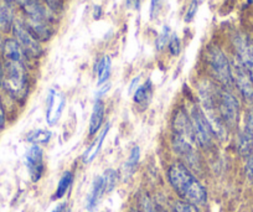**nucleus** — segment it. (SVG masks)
<instances>
[{
	"mask_svg": "<svg viewBox=\"0 0 253 212\" xmlns=\"http://www.w3.org/2000/svg\"><path fill=\"white\" fill-rule=\"evenodd\" d=\"M5 126V111H4V107L1 101H0V130L4 128Z\"/></svg>",
	"mask_w": 253,
	"mask_h": 212,
	"instance_id": "32",
	"label": "nucleus"
},
{
	"mask_svg": "<svg viewBox=\"0 0 253 212\" xmlns=\"http://www.w3.org/2000/svg\"><path fill=\"white\" fill-rule=\"evenodd\" d=\"M168 177L172 189L184 201L193 205H204L208 201V192L184 164L175 163L168 171Z\"/></svg>",
	"mask_w": 253,
	"mask_h": 212,
	"instance_id": "1",
	"label": "nucleus"
},
{
	"mask_svg": "<svg viewBox=\"0 0 253 212\" xmlns=\"http://www.w3.org/2000/svg\"><path fill=\"white\" fill-rule=\"evenodd\" d=\"M14 26L13 10L8 3L0 4V30L9 31Z\"/></svg>",
	"mask_w": 253,
	"mask_h": 212,
	"instance_id": "16",
	"label": "nucleus"
},
{
	"mask_svg": "<svg viewBox=\"0 0 253 212\" xmlns=\"http://www.w3.org/2000/svg\"><path fill=\"white\" fill-rule=\"evenodd\" d=\"M172 144L180 157L191 167L199 164V153L196 148V138L189 117L182 109L177 111L172 122Z\"/></svg>",
	"mask_w": 253,
	"mask_h": 212,
	"instance_id": "2",
	"label": "nucleus"
},
{
	"mask_svg": "<svg viewBox=\"0 0 253 212\" xmlns=\"http://www.w3.org/2000/svg\"><path fill=\"white\" fill-rule=\"evenodd\" d=\"M238 152L243 158H250L253 154V136L245 130L238 139Z\"/></svg>",
	"mask_w": 253,
	"mask_h": 212,
	"instance_id": "18",
	"label": "nucleus"
},
{
	"mask_svg": "<svg viewBox=\"0 0 253 212\" xmlns=\"http://www.w3.org/2000/svg\"><path fill=\"white\" fill-rule=\"evenodd\" d=\"M190 121H191L194 134H195L196 143L203 149H210L213 144L215 134H213L212 128H211L208 118L204 114L203 109H200L199 107H194L193 111H191Z\"/></svg>",
	"mask_w": 253,
	"mask_h": 212,
	"instance_id": "6",
	"label": "nucleus"
},
{
	"mask_svg": "<svg viewBox=\"0 0 253 212\" xmlns=\"http://www.w3.org/2000/svg\"><path fill=\"white\" fill-rule=\"evenodd\" d=\"M52 212H69V206H67L66 202H63V204L57 205V207H55Z\"/></svg>",
	"mask_w": 253,
	"mask_h": 212,
	"instance_id": "35",
	"label": "nucleus"
},
{
	"mask_svg": "<svg viewBox=\"0 0 253 212\" xmlns=\"http://www.w3.org/2000/svg\"><path fill=\"white\" fill-rule=\"evenodd\" d=\"M150 94H152V82L147 81L144 85L139 86L137 88L134 93V101L135 103L138 104H142L145 103V102L149 99Z\"/></svg>",
	"mask_w": 253,
	"mask_h": 212,
	"instance_id": "23",
	"label": "nucleus"
},
{
	"mask_svg": "<svg viewBox=\"0 0 253 212\" xmlns=\"http://www.w3.org/2000/svg\"><path fill=\"white\" fill-rule=\"evenodd\" d=\"M206 61H208V66L211 75L221 85L230 87L233 82L232 71H231V65L228 62L227 57L220 50V47L210 46L208 48V52H206Z\"/></svg>",
	"mask_w": 253,
	"mask_h": 212,
	"instance_id": "5",
	"label": "nucleus"
},
{
	"mask_svg": "<svg viewBox=\"0 0 253 212\" xmlns=\"http://www.w3.org/2000/svg\"><path fill=\"white\" fill-rule=\"evenodd\" d=\"M65 107V98L61 93L51 89L47 98V112H46V122L48 126H53L57 123L62 114Z\"/></svg>",
	"mask_w": 253,
	"mask_h": 212,
	"instance_id": "12",
	"label": "nucleus"
},
{
	"mask_svg": "<svg viewBox=\"0 0 253 212\" xmlns=\"http://www.w3.org/2000/svg\"><path fill=\"white\" fill-rule=\"evenodd\" d=\"M246 172H247V177L253 182V154L248 158L247 165H246Z\"/></svg>",
	"mask_w": 253,
	"mask_h": 212,
	"instance_id": "31",
	"label": "nucleus"
},
{
	"mask_svg": "<svg viewBox=\"0 0 253 212\" xmlns=\"http://www.w3.org/2000/svg\"><path fill=\"white\" fill-rule=\"evenodd\" d=\"M3 77H4V68L0 66V85H3Z\"/></svg>",
	"mask_w": 253,
	"mask_h": 212,
	"instance_id": "38",
	"label": "nucleus"
},
{
	"mask_svg": "<svg viewBox=\"0 0 253 212\" xmlns=\"http://www.w3.org/2000/svg\"><path fill=\"white\" fill-rule=\"evenodd\" d=\"M4 61H24V51L13 39H8L3 47Z\"/></svg>",
	"mask_w": 253,
	"mask_h": 212,
	"instance_id": "14",
	"label": "nucleus"
},
{
	"mask_svg": "<svg viewBox=\"0 0 253 212\" xmlns=\"http://www.w3.org/2000/svg\"><path fill=\"white\" fill-rule=\"evenodd\" d=\"M14 35H15L16 41L23 48L24 53L31 56V57H38L41 53V46L39 43V40L29 31L25 24L20 21H15L13 26Z\"/></svg>",
	"mask_w": 253,
	"mask_h": 212,
	"instance_id": "8",
	"label": "nucleus"
},
{
	"mask_svg": "<svg viewBox=\"0 0 253 212\" xmlns=\"http://www.w3.org/2000/svg\"><path fill=\"white\" fill-rule=\"evenodd\" d=\"M142 211L143 212H164V210L154 201L150 199L149 196H143L142 197Z\"/></svg>",
	"mask_w": 253,
	"mask_h": 212,
	"instance_id": "25",
	"label": "nucleus"
},
{
	"mask_svg": "<svg viewBox=\"0 0 253 212\" xmlns=\"http://www.w3.org/2000/svg\"><path fill=\"white\" fill-rule=\"evenodd\" d=\"M159 1L160 0H152V6H150V13H152V16L155 14V10H157Z\"/></svg>",
	"mask_w": 253,
	"mask_h": 212,
	"instance_id": "36",
	"label": "nucleus"
},
{
	"mask_svg": "<svg viewBox=\"0 0 253 212\" xmlns=\"http://www.w3.org/2000/svg\"><path fill=\"white\" fill-rule=\"evenodd\" d=\"M108 131H109V124H107V126L104 127L103 130H102L101 135H99L98 138L94 140L93 144H92L91 147H89L88 149L86 150V153H84V163H91L92 160H93L94 158L97 157V154H98L99 150H101L102 144H103V141H104V138L107 136Z\"/></svg>",
	"mask_w": 253,
	"mask_h": 212,
	"instance_id": "15",
	"label": "nucleus"
},
{
	"mask_svg": "<svg viewBox=\"0 0 253 212\" xmlns=\"http://www.w3.org/2000/svg\"><path fill=\"white\" fill-rule=\"evenodd\" d=\"M102 179H103L104 192L112 191L117 184V172L112 169L107 170L103 176H102Z\"/></svg>",
	"mask_w": 253,
	"mask_h": 212,
	"instance_id": "24",
	"label": "nucleus"
},
{
	"mask_svg": "<svg viewBox=\"0 0 253 212\" xmlns=\"http://www.w3.org/2000/svg\"><path fill=\"white\" fill-rule=\"evenodd\" d=\"M104 192V185H103V179L102 176L96 177L93 182V186H92L91 194H89L88 200H87V209L92 210L97 204H98L99 199L103 195Z\"/></svg>",
	"mask_w": 253,
	"mask_h": 212,
	"instance_id": "17",
	"label": "nucleus"
},
{
	"mask_svg": "<svg viewBox=\"0 0 253 212\" xmlns=\"http://www.w3.org/2000/svg\"><path fill=\"white\" fill-rule=\"evenodd\" d=\"M139 158H140V150L139 147H134L130 152L129 158L126 160V167H124V174L126 176H130V175L134 172L135 168H137L138 162H139Z\"/></svg>",
	"mask_w": 253,
	"mask_h": 212,
	"instance_id": "22",
	"label": "nucleus"
},
{
	"mask_svg": "<svg viewBox=\"0 0 253 212\" xmlns=\"http://www.w3.org/2000/svg\"><path fill=\"white\" fill-rule=\"evenodd\" d=\"M104 118V103L99 98L94 102L93 111L91 114V121H89V135H94L101 128Z\"/></svg>",
	"mask_w": 253,
	"mask_h": 212,
	"instance_id": "13",
	"label": "nucleus"
},
{
	"mask_svg": "<svg viewBox=\"0 0 253 212\" xmlns=\"http://www.w3.org/2000/svg\"><path fill=\"white\" fill-rule=\"evenodd\" d=\"M245 131H247L248 134L253 136V107L250 108V111L247 112V116H246Z\"/></svg>",
	"mask_w": 253,
	"mask_h": 212,
	"instance_id": "30",
	"label": "nucleus"
},
{
	"mask_svg": "<svg viewBox=\"0 0 253 212\" xmlns=\"http://www.w3.org/2000/svg\"><path fill=\"white\" fill-rule=\"evenodd\" d=\"M231 71H232L233 82L237 85L243 98L247 102H253V81L238 58L233 61Z\"/></svg>",
	"mask_w": 253,
	"mask_h": 212,
	"instance_id": "9",
	"label": "nucleus"
},
{
	"mask_svg": "<svg viewBox=\"0 0 253 212\" xmlns=\"http://www.w3.org/2000/svg\"><path fill=\"white\" fill-rule=\"evenodd\" d=\"M111 58L108 56H104L102 60L98 61L96 66V72L98 75V85L104 84L108 80L109 74H111Z\"/></svg>",
	"mask_w": 253,
	"mask_h": 212,
	"instance_id": "20",
	"label": "nucleus"
},
{
	"mask_svg": "<svg viewBox=\"0 0 253 212\" xmlns=\"http://www.w3.org/2000/svg\"><path fill=\"white\" fill-rule=\"evenodd\" d=\"M3 68V86L6 92L15 99H23L26 96L28 84L24 61H5Z\"/></svg>",
	"mask_w": 253,
	"mask_h": 212,
	"instance_id": "4",
	"label": "nucleus"
},
{
	"mask_svg": "<svg viewBox=\"0 0 253 212\" xmlns=\"http://www.w3.org/2000/svg\"><path fill=\"white\" fill-rule=\"evenodd\" d=\"M72 180H74V175H72L71 171H67L62 175V177L60 179L57 185V189H56L55 194H53V200H58L61 197L65 196V194L69 190L70 185L72 184Z\"/></svg>",
	"mask_w": 253,
	"mask_h": 212,
	"instance_id": "21",
	"label": "nucleus"
},
{
	"mask_svg": "<svg viewBox=\"0 0 253 212\" xmlns=\"http://www.w3.org/2000/svg\"><path fill=\"white\" fill-rule=\"evenodd\" d=\"M198 0H193L191 4H190L189 9H187L186 14H185V21H186V23H191V21L194 20V18H195L196 15V11H198Z\"/></svg>",
	"mask_w": 253,
	"mask_h": 212,
	"instance_id": "28",
	"label": "nucleus"
},
{
	"mask_svg": "<svg viewBox=\"0 0 253 212\" xmlns=\"http://www.w3.org/2000/svg\"><path fill=\"white\" fill-rule=\"evenodd\" d=\"M25 0H5V3L8 4H19V5H23Z\"/></svg>",
	"mask_w": 253,
	"mask_h": 212,
	"instance_id": "37",
	"label": "nucleus"
},
{
	"mask_svg": "<svg viewBox=\"0 0 253 212\" xmlns=\"http://www.w3.org/2000/svg\"><path fill=\"white\" fill-rule=\"evenodd\" d=\"M169 50L171 52V55L177 56L181 50V46H180V40L176 35H172L171 39L169 40Z\"/></svg>",
	"mask_w": 253,
	"mask_h": 212,
	"instance_id": "29",
	"label": "nucleus"
},
{
	"mask_svg": "<svg viewBox=\"0 0 253 212\" xmlns=\"http://www.w3.org/2000/svg\"><path fill=\"white\" fill-rule=\"evenodd\" d=\"M172 211L174 212H201L200 210L196 207V205L189 204L186 201H177L175 202L172 206Z\"/></svg>",
	"mask_w": 253,
	"mask_h": 212,
	"instance_id": "26",
	"label": "nucleus"
},
{
	"mask_svg": "<svg viewBox=\"0 0 253 212\" xmlns=\"http://www.w3.org/2000/svg\"><path fill=\"white\" fill-rule=\"evenodd\" d=\"M170 30L168 26H164V29H163L162 34L159 35V38L157 39V48L158 50H162L163 47H164L165 45H167V42L169 41V35H170Z\"/></svg>",
	"mask_w": 253,
	"mask_h": 212,
	"instance_id": "27",
	"label": "nucleus"
},
{
	"mask_svg": "<svg viewBox=\"0 0 253 212\" xmlns=\"http://www.w3.org/2000/svg\"><path fill=\"white\" fill-rule=\"evenodd\" d=\"M26 14V28L38 40L46 41L52 35L51 14L39 0H25L23 5Z\"/></svg>",
	"mask_w": 253,
	"mask_h": 212,
	"instance_id": "3",
	"label": "nucleus"
},
{
	"mask_svg": "<svg viewBox=\"0 0 253 212\" xmlns=\"http://www.w3.org/2000/svg\"><path fill=\"white\" fill-rule=\"evenodd\" d=\"M217 109L227 128H236L240 118V103L232 93L227 91L217 92Z\"/></svg>",
	"mask_w": 253,
	"mask_h": 212,
	"instance_id": "7",
	"label": "nucleus"
},
{
	"mask_svg": "<svg viewBox=\"0 0 253 212\" xmlns=\"http://www.w3.org/2000/svg\"><path fill=\"white\" fill-rule=\"evenodd\" d=\"M45 1L46 4L52 9H58L62 5V0H45Z\"/></svg>",
	"mask_w": 253,
	"mask_h": 212,
	"instance_id": "33",
	"label": "nucleus"
},
{
	"mask_svg": "<svg viewBox=\"0 0 253 212\" xmlns=\"http://www.w3.org/2000/svg\"><path fill=\"white\" fill-rule=\"evenodd\" d=\"M25 163L31 180L34 182L39 181L43 174V154L40 145H33L28 150L25 157Z\"/></svg>",
	"mask_w": 253,
	"mask_h": 212,
	"instance_id": "11",
	"label": "nucleus"
},
{
	"mask_svg": "<svg viewBox=\"0 0 253 212\" xmlns=\"http://www.w3.org/2000/svg\"><path fill=\"white\" fill-rule=\"evenodd\" d=\"M235 46L237 50V58L253 81V41L245 35H237L235 39Z\"/></svg>",
	"mask_w": 253,
	"mask_h": 212,
	"instance_id": "10",
	"label": "nucleus"
},
{
	"mask_svg": "<svg viewBox=\"0 0 253 212\" xmlns=\"http://www.w3.org/2000/svg\"><path fill=\"white\" fill-rule=\"evenodd\" d=\"M142 0H126V6L129 9H138Z\"/></svg>",
	"mask_w": 253,
	"mask_h": 212,
	"instance_id": "34",
	"label": "nucleus"
},
{
	"mask_svg": "<svg viewBox=\"0 0 253 212\" xmlns=\"http://www.w3.org/2000/svg\"><path fill=\"white\" fill-rule=\"evenodd\" d=\"M51 138V131L46 130V129H35V130L30 131L26 136V140L33 143V145H41L47 144Z\"/></svg>",
	"mask_w": 253,
	"mask_h": 212,
	"instance_id": "19",
	"label": "nucleus"
}]
</instances>
